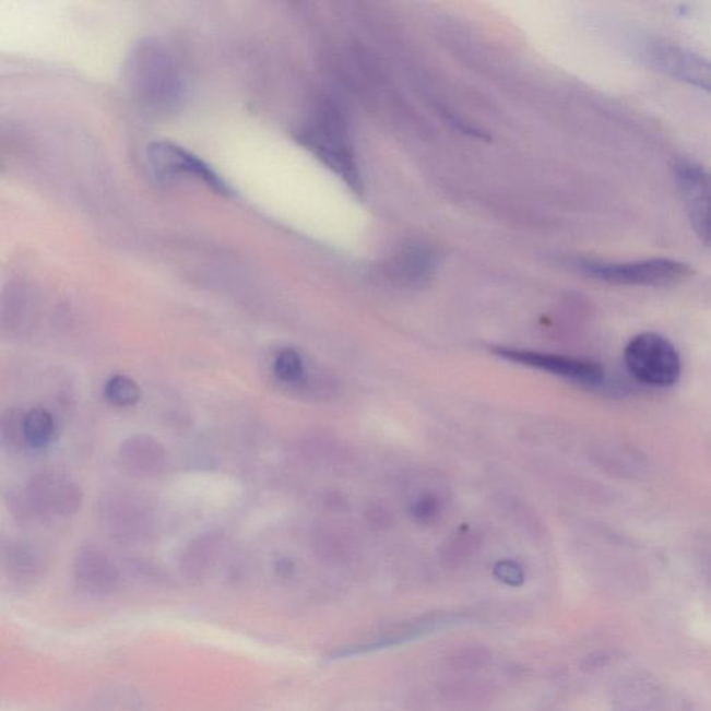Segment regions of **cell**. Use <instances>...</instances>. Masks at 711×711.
<instances>
[{
	"instance_id": "cell-1",
	"label": "cell",
	"mask_w": 711,
	"mask_h": 711,
	"mask_svg": "<svg viewBox=\"0 0 711 711\" xmlns=\"http://www.w3.org/2000/svg\"><path fill=\"white\" fill-rule=\"evenodd\" d=\"M128 79L138 98L156 110H168L181 100L182 80L171 55L157 43L138 45L130 56Z\"/></svg>"
},
{
	"instance_id": "cell-2",
	"label": "cell",
	"mask_w": 711,
	"mask_h": 711,
	"mask_svg": "<svg viewBox=\"0 0 711 711\" xmlns=\"http://www.w3.org/2000/svg\"><path fill=\"white\" fill-rule=\"evenodd\" d=\"M305 143L341 176L347 186L360 191L362 178L347 134L346 121L334 106H322L304 132Z\"/></svg>"
},
{
	"instance_id": "cell-3",
	"label": "cell",
	"mask_w": 711,
	"mask_h": 711,
	"mask_svg": "<svg viewBox=\"0 0 711 711\" xmlns=\"http://www.w3.org/2000/svg\"><path fill=\"white\" fill-rule=\"evenodd\" d=\"M627 370L642 386L669 388L683 375L682 356L673 342L654 332L631 337L624 349Z\"/></svg>"
},
{
	"instance_id": "cell-4",
	"label": "cell",
	"mask_w": 711,
	"mask_h": 711,
	"mask_svg": "<svg viewBox=\"0 0 711 711\" xmlns=\"http://www.w3.org/2000/svg\"><path fill=\"white\" fill-rule=\"evenodd\" d=\"M582 269L603 283L624 286H668L692 275L690 265L672 259H651L633 263H585Z\"/></svg>"
},
{
	"instance_id": "cell-5",
	"label": "cell",
	"mask_w": 711,
	"mask_h": 711,
	"mask_svg": "<svg viewBox=\"0 0 711 711\" xmlns=\"http://www.w3.org/2000/svg\"><path fill=\"white\" fill-rule=\"evenodd\" d=\"M150 170L158 181L197 180L206 183L214 191L225 193L227 186L212 167L191 152L167 141L151 143L146 150Z\"/></svg>"
},
{
	"instance_id": "cell-6",
	"label": "cell",
	"mask_w": 711,
	"mask_h": 711,
	"mask_svg": "<svg viewBox=\"0 0 711 711\" xmlns=\"http://www.w3.org/2000/svg\"><path fill=\"white\" fill-rule=\"evenodd\" d=\"M496 355L520 365L540 368L550 375L581 383L585 387H601L606 381V371L600 363L578 357L554 355V353L495 347Z\"/></svg>"
},
{
	"instance_id": "cell-7",
	"label": "cell",
	"mask_w": 711,
	"mask_h": 711,
	"mask_svg": "<svg viewBox=\"0 0 711 711\" xmlns=\"http://www.w3.org/2000/svg\"><path fill=\"white\" fill-rule=\"evenodd\" d=\"M675 180L695 234L711 247V173L690 161L675 166Z\"/></svg>"
},
{
	"instance_id": "cell-8",
	"label": "cell",
	"mask_w": 711,
	"mask_h": 711,
	"mask_svg": "<svg viewBox=\"0 0 711 711\" xmlns=\"http://www.w3.org/2000/svg\"><path fill=\"white\" fill-rule=\"evenodd\" d=\"M29 499L38 513L69 517L80 509L79 487L64 475L39 474L29 485Z\"/></svg>"
},
{
	"instance_id": "cell-9",
	"label": "cell",
	"mask_w": 711,
	"mask_h": 711,
	"mask_svg": "<svg viewBox=\"0 0 711 711\" xmlns=\"http://www.w3.org/2000/svg\"><path fill=\"white\" fill-rule=\"evenodd\" d=\"M649 59L664 74L711 92V61L667 44L654 45Z\"/></svg>"
},
{
	"instance_id": "cell-10",
	"label": "cell",
	"mask_w": 711,
	"mask_h": 711,
	"mask_svg": "<svg viewBox=\"0 0 711 711\" xmlns=\"http://www.w3.org/2000/svg\"><path fill=\"white\" fill-rule=\"evenodd\" d=\"M74 578L81 590L95 596L110 595L119 585V570L115 562L94 546L84 547L76 555Z\"/></svg>"
},
{
	"instance_id": "cell-11",
	"label": "cell",
	"mask_w": 711,
	"mask_h": 711,
	"mask_svg": "<svg viewBox=\"0 0 711 711\" xmlns=\"http://www.w3.org/2000/svg\"><path fill=\"white\" fill-rule=\"evenodd\" d=\"M120 458L128 472L151 477L163 469L166 463L165 448L157 439L147 435H135L121 445Z\"/></svg>"
},
{
	"instance_id": "cell-12",
	"label": "cell",
	"mask_w": 711,
	"mask_h": 711,
	"mask_svg": "<svg viewBox=\"0 0 711 711\" xmlns=\"http://www.w3.org/2000/svg\"><path fill=\"white\" fill-rule=\"evenodd\" d=\"M435 264H437V258L432 250L414 244L403 248L391 260L388 270H390L393 280L396 279L406 284H418L434 273Z\"/></svg>"
},
{
	"instance_id": "cell-13",
	"label": "cell",
	"mask_w": 711,
	"mask_h": 711,
	"mask_svg": "<svg viewBox=\"0 0 711 711\" xmlns=\"http://www.w3.org/2000/svg\"><path fill=\"white\" fill-rule=\"evenodd\" d=\"M55 432L54 417L44 408H35L24 416V441L31 448H45Z\"/></svg>"
},
{
	"instance_id": "cell-14",
	"label": "cell",
	"mask_w": 711,
	"mask_h": 711,
	"mask_svg": "<svg viewBox=\"0 0 711 711\" xmlns=\"http://www.w3.org/2000/svg\"><path fill=\"white\" fill-rule=\"evenodd\" d=\"M105 395L112 405L128 407L137 405L141 398V390L131 378L115 376L107 381Z\"/></svg>"
},
{
	"instance_id": "cell-15",
	"label": "cell",
	"mask_w": 711,
	"mask_h": 711,
	"mask_svg": "<svg viewBox=\"0 0 711 711\" xmlns=\"http://www.w3.org/2000/svg\"><path fill=\"white\" fill-rule=\"evenodd\" d=\"M275 375L285 383H298L305 375L304 360L298 352L284 349L274 363Z\"/></svg>"
},
{
	"instance_id": "cell-16",
	"label": "cell",
	"mask_w": 711,
	"mask_h": 711,
	"mask_svg": "<svg viewBox=\"0 0 711 711\" xmlns=\"http://www.w3.org/2000/svg\"><path fill=\"white\" fill-rule=\"evenodd\" d=\"M9 570L20 580H31V578L38 574L39 561L29 552L19 550L17 554L10 556Z\"/></svg>"
},
{
	"instance_id": "cell-17",
	"label": "cell",
	"mask_w": 711,
	"mask_h": 711,
	"mask_svg": "<svg viewBox=\"0 0 711 711\" xmlns=\"http://www.w3.org/2000/svg\"><path fill=\"white\" fill-rule=\"evenodd\" d=\"M439 503L437 498L431 495L423 496L412 506V516L418 521H428L437 516Z\"/></svg>"
},
{
	"instance_id": "cell-18",
	"label": "cell",
	"mask_w": 711,
	"mask_h": 711,
	"mask_svg": "<svg viewBox=\"0 0 711 711\" xmlns=\"http://www.w3.org/2000/svg\"><path fill=\"white\" fill-rule=\"evenodd\" d=\"M488 657V653L484 649L469 648L460 652L459 656H457V663L458 666H462L463 668L479 667L487 663Z\"/></svg>"
},
{
	"instance_id": "cell-19",
	"label": "cell",
	"mask_w": 711,
	"mask_h": 711,
	"mask_svg": "<svg viewBox=\"0 0 711 711\" xmlns=\"http://www.w3.org/2000/svg\"><path fill=\"white\" fill-rule=\"evenodd\" d=\"M496 574H498L500 580L508 582L510 585H517L523 581V571L513 565V562L509 561L500 562V565L496 567Z\"/></svg>"
},
{
	"instance_id": "cell-20",
	"label": "cell",
	"mask_w": 711,
	"mask_h": 711,
	"mask_svg": "<svg viewBox=\"0 0 711 711\" xmlns=\"http://www.w3.org/2000/svg\"><path fill=\"white\" fill-rule=\"evenodd\" d=\"M294 566L291 565L288 560H281L277 565V571L280 576L288 577L293 572Z\"/></svg>"
}]
</instances>
